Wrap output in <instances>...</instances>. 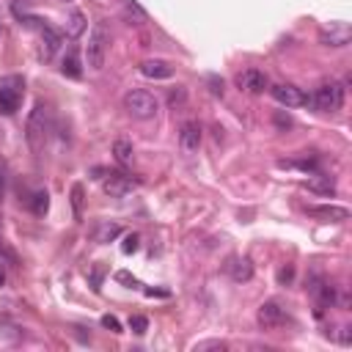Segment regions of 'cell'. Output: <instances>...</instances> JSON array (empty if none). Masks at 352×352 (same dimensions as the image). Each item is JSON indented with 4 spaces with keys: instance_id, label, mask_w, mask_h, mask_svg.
I'll return each mask as SVG.
<instances>
[{
    "instance_id": "obj_1",
    "label": "cell",
    "mask_w": 352,
    "mask_h": 352,
    "mask_svg": "<svg viewBox=\"0 0 352 352\" xmlns=\"http://www.w3.org/2000/svg\"><path fill=\"white\" fill-rule=\"evenodd\" d=\"M107 47H110V30H107V25L104 22H94V28L88 33V44H85V63H88V69L99 72L104 66Z\"/></svg>"
},
{
    "instance_id": "obj_2",
    "label": "cell",
    "mask_w": 352,
    "mask_h": 352,
    "mask_svg": "<svg viewBox=\"0 0 352 352\" xmlns=\"http://www.w3.org/2000/svg\"><path fill=\"white\" fill-rule=\"evenodd\" d=\"M124 110L132 118H138V121H148V118L157 116V99L148 91L135 88V91H126L124 94Z\"/></svg>"
},
{
    "instance_id": "obj_3",
    "label": "cell",
    "mask_w": 352,
    "mask_h": 352,
    "mask_svg": "<svg viewBox=\"0 0 352 352\" xmlns=\"http://www.w3.org/2000/svg\"><path fill=\"white\" fill-rule=\"evenodd\" d=\"M47 132H50V113H47V107L41 102H36L33 104V113L28 118V143H30L33 151H38L44 146Z\"/></svg>"
},
{
    "instance_id": "obj_4",
    "label": "cell",
    "mask_w": 352,
    "mask_h": 352,
    "mask_svg": "<svg viewBox=\"0 0 352 352\" xmlns=\"http://www.w3.org/2000/svg\"><path fill=\"white\" fill-rule=\"evenodd\" d=\"M22 91H25V80L11 74V77H3L0 80V113L3 116H14L16 107H19V99H22Z\"/></svg>"
},
{
    "instance_id": "obj_5",
    "label": "cell",
    "mask_w": 352,
    "mask_h": 352,
    "mask_svg": "<svg viewBox=\"0 0 352 352\" xmlns=\"http://www.w3.org/2000/svg\"><path fill=\"white\" fill-rule=\"evenodd\" d=\"M311 102L316 104V110H324V113L338 110L344 104V85L341 82H324V85L316 88V94L311 96Z\"/></svg>"
},
{
    "instance_id": "obj_6",
    "label": "cell",
    "mask_w": 352,
    "mask_h": 352,
    "mask_svg": "<svg viewBox=\"0 0 352 352\" xmlns=\"http://www.w3.org/2000/svg\"><path fill=\"white\" fill-rule=\"evenodd\" d=\"M270 94H272V99H275L278 104H283V107H300V104L308 102V96H305L297 85H289V82H278V85H272Z\"/></svg>"
},
{
    "instance_id": "obj_7",
    "label": "cell",
    "mask_w": 352,
    "mask_h": 352,
    "mask_svg": "<svg viewBox=\"0 0 352 352\" xmlns=\"http://www.w3.org/2000/svg\"><path fill=\"white\" fill-rule=\"evenodd\" d=\"M256 319H258V324H261V327L272 330V327H278V324H283V322H286V311H283V305H280L278 300H267V302H261V305H258Z\"/></svg>"
},
{
    "instance_id": "obj_8",
    "label": "cell",
    "mask_w": 352,
    "mask_h": 352,
    "mask_svg": "<svg viewBox=\"0 0 352 352\" xmlns=\"http://www.w3.org/2000/svg\"><path fill=\"white\" fill-rule=\"evenodd\" d=\"M349 38H352V28H349L346 22H333L330 28H324V30L319 33V41H322L324 47H346Z\"/></svg>"
},
{
    "instance_id": "obj_9",
    "label": "cell",
    "mask_w": 352,
    "mask_h": 352,
    "mask_svg": "<svg viewBox=\"0 0 352 352\" xmlns=\"http://www.w3.org/2000/svg\"><path fill=\"white\" fill-rule=\"evenodd\" d=\"M308 214L324 223H344L349 220V209L338 206V204H322V206H308Z\"/></svg>"
},
{
    "instance_id": "obj_10",
    "label": "cell",
    "mask_w": 352,
    "mask_h": 352,
    "mask_svg": "<svg viewBox=\"0 0 352 352\" xmlns=\"http://www.w3.org/2000/svg\"><path fill=\"white\" fill-rule=\"evenodd\" d=\"M138 69L148 80H168V77H173V66L168 60H162V58H146Z\"/></svg>"
},
{
    "instance_id": "obj_11",
    "label": "cell",
    "mask_w": 352,
    "mask_h": 352,
    "mask_svg": "<svg viewBox=\"0 0 352 352\" xmlns=\"http://www.w3.org/2000/svg\"><path fill=\"white\" fill-rule=\"evenodd\" d=\"M179 146L184 154H195L201 146V126L195 121H184L179 129Z\"/></svg>"
},
{
    "instance_id": "obj_12",
    "label": "cell",
    "mask_w": 352,
    "mask_h": 352,
    "mask_svg": "<svg viewBox=\"0 0 352 352\" xmlns=\"http://www.w3.org/2000/svg\"><path fill=\"white\" fill-rule=\"evenodd\" d=\"M239 85H242L248 94H264L267 77H264V72H258V69H248V72L239 74Z\"/></svg>"
},
{
    "instance_id": "obj_13",
    "label": "cell",
    "mask_w": 352,
    "mask_h": 352,
    "mask_svg": "<svg viewBox=\"0 0 352 352\" xmlns=\"http://www.w3.org/2000/svg\"><path fill=\"white\" fill-rule=\"evenodd\" d=\"M226 270H228L231 280H236V283H245V280H250V275H253V264H250L248 258H231V261L226 264Z\"/></svg>"
},
{
    "instance_id": "obj_14",
    "label": "cell",
    "mask_w": 352,
    "mask_h": 352,
    "mask_svg": "<svg viewBox=\"0 0 352 352\" xmlns=\"http://www.w3.org/2000/svg\"><path fill=\"white\" fill-rule=\"evenodd\" d=\"M85 28H88V22H85V14H82V11H72V14L66 16V33H69L72 38L82 36Z\"/></svg>"
},
{
    "instance_id": "obj_15",
    "label": "cell",
    "mask_w": 352,
    "mask_h": 352,
    "mask_svg": "<svg viewBox=\"0 0 352 352\" xmlns=\"http://www.w3.org/2000/svg\"><path fill=\"white\" fill-rule=\"evenodd\" d=\"M129 187H132V182L121 173H110V179L104 182V192H110V195H124Z\"/></svg>"
},
{
    "instance_id": "obj_16",
    "label": "cell",
    "mask_w": 352,
    "mask_h": 352,
    "mask_svg": "<svg viewBox=\"0 0 352 352\" xmlns=\"http://www.w3.org/2000/svg\"><path fill=\"white\" fill-rule=\"evenodd\" d=\"M113 157H116L121 165H129V162H132V157H135L132 143H129L126 138H118V140L113 143Z\"/></svg>"
},
{
    "instance_id": "obj_17",
    "label": "cell",
    "mask_w": 352,
    "mask_h": 352,
    "mask_svg": "<svg viewBox=\"0 0 352 352\" xmlns=\"http://www.w3.org/2000/svg\"><path fill=\"white\" fill-rule=\"evenodd\" d=\"M41 41H44V58H52V52L60 47V36L52 28H41Z\"/></svg>"
},
{
    "instance_id": "obj_18",
    "label": "cell",
    "mask_w": 352,
    "mask_h": 352,
    "mask_svg": "<svg viewBox=\"0 0 352 352\" xmlns=\"http://www.w3.org/2000/svg\"><path fill=\"white\" fill-rule=\"evenodd\" d=\"M60 72L66 74V77H80L82 74V69H80V58H77V52L74 50H69L66 52V58H63V66H60Z\"/></svg>"
},
{
    "instance_id": "obj_19",
    "label": "cell",
    "mask_w": 352,
    "mask_h": 352,
    "mask_svg": "<svg viewBox=\"0 0 352 352\" xmlns=\"http://www.w3.org/2000/svg\"><path fill=\"white\" fill-rule=\"evenodd\" d=\"M308 190H314V192H324V195H330L333 192V182L324 176V179H311L308 182Z\"/></svg>"
},
{
    "instance_id": "obj_20",
    "label": "cell",
    "mask_w": 352,
    "mask_h": 352,
    "mask_svg": "<svg viewBox=\"0 0 352 352\" xmlns=\"http://www.w3.org/2000/svg\"><path fill=\"white\" fill-rule=\"evenodd\" d=\"M47 206H50V195H47L44 190L33 192V212H36V214H44V212H47Z\"/></svg>"
},
{
    "instance_id": "obj_21",
    "label": "cell",
    "mask_w": 352,
    "mask_h": 352,
    "mask_svg": "<svg viewBox=\"0 0 352 352\" xmlns=\"http://www.w3.org/2000/svg\"><path fill=\"white\" fill-rule=\"evenodd\" d=\"M129 330H132L135 336H143V333L148 330V319H146V316H140V314L129 316Z\"/></svg>"
},
{
    "instance_id": "obj_22",
    "label": "cell",
    "mask_w": 352,
    "mask_h": 352,
    "mask_svg": "<svg viewBox=\"0 0 352 352\" xmlns=\"http://www.w3.org/2000/svg\"><path fill=\"white\" fill-rule=\"evenodd\" d=\"M124 11H126L129 16H135L138 22H146V11L138 6V0H124Z\"/></svg>"
},
{
    "instance_id": "obj_23",
    "label": "cell",
    "mask_w": 352,
    "mask_h": 352,
    "mask_svg": "<svg viewBox=\"0 0 352 352\" xmlns=\"http://www.w3.org/2000/svg\"><path fill=\"white\" fill-rule=\"evenodd\" d=\"M72 206H74V214L82 217V184L72 187Z\"/></svg>"
},
{
    "instance_id": "obj_24",
    "label": "cell",
    "mask_w": 352,
    "mask_h": 352,
    "mask_svg": "<svg viewBox=\"0 0 352 352\" xmlns=\"http://www.w3.org/2000/svg\"><path fill=\"white\" fill-rule=\"evenodd\" d=\"M116 234H118V226H102L99 234H96V239H99V242H110Z\"/></svg>"
},
{
    "instance_id": "obj_25",
    "label": "cell",
    "mask_w": 352,
    "mask_h": 352,
    "mask_svg": "<svg viewBox=\"0 0 352 352\" xmlns=\"http://www.w3.org/2000/svg\"><path fill=\"white\" fill-rule=\"evenodd\" d=\"M102 324H104L107 330H113V333H121V322H118L116 316H110V314H104V316H102Z\"/></svg>"
},
{
    "instance_id": "obj_26",
    "label": "cell",
    "mask_w": 352,
    "mask_h": 352,
    "mask_svg": "<svg viewBox=\"0 0 352 352\" xmlns=\"http://www.w3.org/2000/svg\"><path fill=\"white\" fill-rule=\"evenodd\" d=\"M121 250H124V253H135V250H138V236H135V234L124 236V245H121Z\"/></svg>"
},
{
    "instance_id": "obj_27",
    "label": "cell",
    "mask_w": 352,
    "mask_h": 352,
    "mask_svg": "<svg viewBox=\"0 0 352 352\" xmlns=\"http://www.w3.org/2000/svg\"><path fill=\"white\" fill-rule=\"evenodd\" d=\"M226 344L223 341H201V344H195V352H201V349H223Z\"/></svg>"
},
{
    "instance_id": "obj_28",
    "label": "cell",
    "mask_w": 352,
    "mask_h": 352,
    "mask_svg": "<svg viewBox=\"0 0 352 352\" xmlns=\"http://www.w3.org/2000/svg\"><path fill=\"white\" fill-rule=\"evenodd\" d=\"M3 280H6V272H3V270H0V286H3Z\"/></svg>"
},
{
    "instance_id": "obj_29",
    "label": "cell",
    "mask_w": 352,
    "mask_h": 352,
    "mask_svg": "<svg viewBox=\"0 0 352 352\" xmlns=\"http://www.w3.org/2000/svg\"><path fill=\"white\" fill-rule=\"evenodd\" d=\"M0 192H3V176H0Z\"/></svg>"
},
{
    "instance_id": "obj_30",
    "label": "cell",
    "mask_w": 352,
    "mask_h": 352,
    "mask_svg": "<svg viewBox=\"0 0 352 352\" xmlns=\"http://www.w3.org/2000/svg\"><path fill=\"white\" fill-rule=\"evenodd\" d=\"M0 253H3V242H0Z\"/></svg>"
},
{
    "instance_id": "obj_31",
    "label": "cell",
    "mask_w": 352,
    "mask_h": 352,
    "mask_svg": "<svg viewBox=\"0 0 352 352\" xmlns=\"http://www.w3.org/2000/svg\"><path fill=\"white\" fill-rule=\"evenodd\" d=\"M63 3H72V0H63Z\"/></svg>"
}]
</instances>
